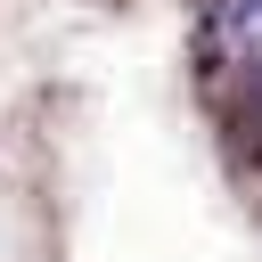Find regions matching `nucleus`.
Masks as SVG:
<instances>
[{
	"label": "nucleus",
	"instance_id": "obj_1",
	"mask_svg": "<svg viewBox=\"0 0 262 262\" xmlns=\"http://www.w3.org/2000/svg\"><path fill=\"white\" fill-rule=\"evenodd\" d=\"M213 49L221 66H262V0H213Z\"/></svg>",
	"mask_w": 262,
	"mask_h": 262
}]
</instances>
